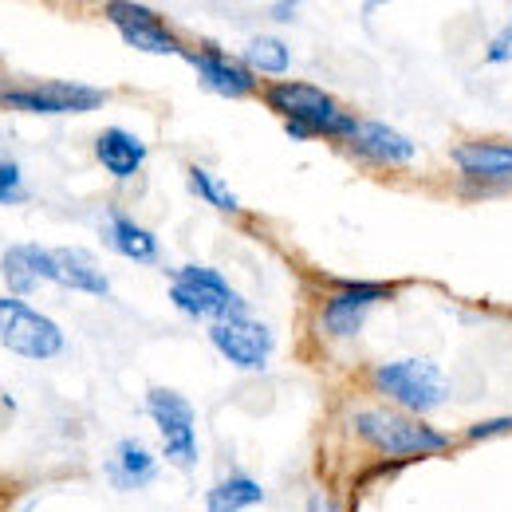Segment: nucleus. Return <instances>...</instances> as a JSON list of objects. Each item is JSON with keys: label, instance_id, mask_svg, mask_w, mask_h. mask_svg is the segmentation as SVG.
<instances>
[{"label": "nucleus", "instance_id": "18", "mask_svg": "<svg viewBox=\"0 0 512 512\" xmlns=\"http://www.w3.org/2000/svg\"><path fill=\"white\" fill-rule=\"evenodd\" d=\"M103 233H107V245L119 256L134 260V264H154V260H158V237H154L150 229H142L134 217L119 213V209H111Z\"/></svg>", "mask_w": 512, "mask_h": 512}, {"label": "nucleus", "instance_id": "22", "mask_svg": "<svg viewBox=\"0 0 512 512\" xmlns=\"http://www.w3.org/2000/svg\"><path fill=\"white\" fill-rule=\"evenodd\" d=\"M20 197H24V174H20V166L8 162V158H0V205H12Z\"/></svg>", "mask_w": 512, "mask_h": 512}, {"label": "nucleus", "instance_id": "20", "mask_svg": "<svg viewBox=\"0 0 512 512\" xmlns=\"http://www.w3.org/2000/svg\"><path fill=\"white\" fill-rule=\"evenodd\" d=\"M245 64L253 67L256 75H284L288 64H292V52L276 36H256V40H249V48H245Z\"/></svg>", "mask_w": 512, "mask_h": 512}, {"label": "nucleus", "instance_id": "3", "mask_svg": "<svg viewBox=\"0 0 512 512\" xmlns=\"http://www.w3.org/2000/svg\"><path fill=\"white\" fill-rule=\"evenodd\" d=\"M371 383L398 410H410V414H430V410L446 406L449 398L446 371L430 359H390L383 367H375Z\"/></svg>", "mask_w": 512, "mask_h": 512}, {"label": "nucleus", "instance_id": "17", "mask_svg": "<svg viewBox=\"0 0 512 512\" xmlns=\"http://www.w3.org/2000/svg\"><path fill=\"white\" fill-rule=\"evenodd\" d=\"M56 284H64L71 292H87V296L111 292L107 272L95 264V256L87 249H56Z\"/></svg>", "mask_w": 512, "mask_h": 512}, {"label": "nucleus", "instance_id": "13", "mask_svg": "<svg viewBox=\"0 0 512 512\" xmlns=\"http://www.w3.org/2000/svg\"><path fill=\"white\" fill-rule=\"evenodd\" d=\"M0 276L12 288V296H28L36 292L44 280L56 284V249H40V245H16L0 256Z\"/></svg>", "mask_w": 512, "mask_h": 512}, {"label": "nucleus", "instance_id": "7", "mask_svg": "<svg viewBox=\"0 0 512 512\" xmlns=\"http://www.w3.org/2000/svg\"><path fill=\"white\" fill-rule=\"evenodd\" d=\"M209 343L237 371H264L268 359H272V347H276L272 331L264 323H256L253 316H245V312L209 320Z\"/></svg>", "mask_w": 512, "mask_h": 512}, {"label": "nucleus", "instance_id": "19", "mask_svg": "<svg viewBox=\"0 0 512 512\" xmlns=\"http://www.w3.org/2000/svg\"><path fill=\"white\" fill-rule=\"evenodd\" d=\"M264 501V489L256 485L253 477H241V473H233V477H225L221 485H213L209 493H205V509L213 512H237V509H253Z\"/></svg>", "mask_w": 512, "mask_h": 512}, {"label": "nucleus", "instance_id": "15", "mask_svg": "<svg viewBox=\"0 0 512 512\" xmlns=\"http://www.w3.org/2000/svg\"><path fill=\"white\" fill-rule=\"evenodd\" d=\"M146 142L138 138V134H130L127 127H107L99 130V138H95V158H99V166L115 178V182H127L134 178L142 166H146Z\"/></svg>", "mask_w": 512, "mask_h": 512}, {"label": "nucleus", "instance_id": "14", "mask_svg": "<svg viewBox=\"0 0 512 512\" xmlns=\"http://www.w3.org/2000/svg\"><path fill=\"white\" fill-rule=\"evenodd\" d=\"M449 158L473 182H512V142H461Z\"/></svg>", "mask_w": 512, "mask_h": 512}, {"label": "nucleus", "instance_id": "11", "mask_svg": "<svg viewBox=\"0 0 512 512\" xmlns=\"http://www.w3.org/2000/svg\"><path fill=\"white\" fill-rule=\"evenodd\" d=\"M190 67L197 71L201 87L213 91V95H225V99H245L256 91V71L241 60H229L225 52L217 48H205V52H186Z\"/></svg>", "mask_w": 512, "mask_h": 512}, {"label": "nucleus", "instance_id": "21", "mask_svg": "<svg viewBox=\"0 0 512 512\" xmlns=\"http://www.w3.org/2000/svg\"><path fill=\"white\" fill-rule=\"evenodd\" d=\"M190 190L205 201V205H213V209H221V213H237L241 209V201H237V193L229 190L217 174H209V170H201V166H190Z\"/></svg>", "mask_w": 512, "mask_h": 512}, {"label": "nucleus", "instance_id": "2", "mask_svg": "<svg viewBox=\"0 0 512 512\" xmlns=\"http://www.w3.org/2000/svg\"><path fill=\"white\" fill-rule=\"evenodd\" d=\"M264 99H268V107L276 115H284V123H300L316 138H343L347 142L355 123H359L355 115H347L316 83H268Z\"/></svg>", "mask_w": 512, "mask_h": 512}, {"label": "nucleus", "instance_id": "25", "mask_svg": "<svg viewBox=\"0 0 512 512\" xmlns=\"http://www.w3.org/2000/svg\"><path fill=\"white\" fill-rule=\"evenodd\" d=\"M379 4H390V0H371V8H379Z\"/></svg>", "mask_w": 512, "mask_h": 512}, {"label": "nucleus", "instance_id": "6", "mask_svg": "<svg viewBox=\"0 0 512 512\" xmlns=\"http://www.w3.org/2000/svg\"><path fill=\"white\" fill-rule=\"evenodd\" d=\"M107 103V91L91 83H32V87H12L0 91V107L24 111V115H87Z\"/></svg>", "mask_w": 512, "mask_h": 512}, {"label": "nucleus", "instance_id": "4", "mask_svg": "<svg viewBox=\"0 0 512 512\" xmlns=\"http://www.w3.org/2000/svg\"><path fill=\"white\" fill-rule=\"evenodd\" d=\"M170 300H174L178 312H186L193 320H221V316L245 312V300L233 292V284L217 268H205V264L174 268Z\"/></svg>", "mask_w": 512, "mask_h": 512}, {"label": "nucleus", "instance_id": "24", "mask_svg": "<svg viewBox=\"0 0 512 512\" xmlns=\"http://www.w3.org/2000/svg\"><path fill=\"white\" fill-rule=\"evenodd\" d=\"M512 434V414L509 418H489V422H477L469 430V442H489V438H505Z\"/></svg>", "mask_w": 512, "mask_h": 512}, {"label": "nucleus", "instance_id": "9", "mask_svg": "<svg viewBox=\"0 0 512 512\" xmlns=\"http://www.w3.org/2000/svg\"><path fill=\"white\" fill-rule=\"evenodd\" d=\"M107 20L134 52L146 56H186L182 40L162 24V16L138 0H107Z\"/></svg>", "mask_w": 512, "mask_h": 512}, {"label": "nucleus", "instance_id": "16", "mask_svg": "<svg viewBox=\"0 0 512 512\" xmlns=\"http://www.w3.org/2000/svg\"><path fill=\"white\" fill-rule=\"evenodd\" d=\"M107 477L115 481V489H123V493H134V489H146L154 477H158V461H154V453L142 446V442H119L115 453H111V461H107Z\"/></svg>", "mask_w": 512, "mask_h": 512}, {"label": "nucleus", "instance_id": "12", "mask_svg": "<svg viewBox=\"0 0 512 512\" xmlns=\"http://www.w3.org/2000/svg\"><path fill=\"white\" fill-rule=\"evenodd\" d=\"M347 146L359 158L379 162V166H410L414 154H418V146L406 134H398V130L386 127V123H375V119H359L355 130H351V138H347Z\"/></svg>", "mask_w": 512, "mask_h": 512}, {"label": "nucleus", "instance_id": "8", "mask_svg": "<svg viewBox=\"0 0 512 512\" xmlns=\"http://www.w3.org/2000/svg\"><path fill=\"white\" fill-rule=\"evenodd\" d=\"M146 414L154 418L158 434H162V449L178 469H193L197 465V430H193V406L170 386H154L146 394Z\"/></svg>", "mask_w": 512, "mask_h": 512}, {"label": "nucleus", "instance_id": "1", "mask_svg": "<svg viewBox=\"0 0 512 512\" xmlns=\"http://www.w3.org/2000/svg\"><path fill=\"white\" fill-rule=\"evenodd\" d=\"M351 430L359 442H367L371 449H379L383 457L394 461H410V457H434V453H446L449 434L398 414V410H383V406H371V410H355L351 414Z\"/></svg>", "mask_w": 512, "mask_h": 512}, {"label": "nucleus", "instance_id": "5", "mask_svg": "<svg viewBox=\"0 0 512 512\" xmlns=\"http://www.w3.org/2000/svg\"><path fill=\"white\" fill-rule=\"evenodd\" d=\"M0 343L12 355L44 363V359H56L64 351V331L56 320L28 308L20 296H0Z\"/></svg>", "mask_w": 512, "mask_h": 512}, {"label": "nucleus", "instance_id": "10", "mask_svg": "<svg viewBox=\"0 0 512 512\" xmlns=\"http://www.w3.org/2000/svg\"><path fill=\"white\" fill-rule=\"evenodd\" d=\"M394 288L390 284H339V292L320 308V331L327 339H355L363 320L383 304Z\"/></svg>", "mask_w": 512, "mask_h": 512}, {"label": "nucleus", "instance_id": "23", "mask_svg": "<svg viewBox=\"0 0 512 512\" xmlns=\"http://www.w3.org/2000/svg\"><path fill=\"white\" fill-rule=\"evenodd\" d=\"M485 64H512V12H509V20L501 24V32L489 40V48H485Z\"/></svg>", "mask_w": 512, "mask_h": 512}]
</instances>
